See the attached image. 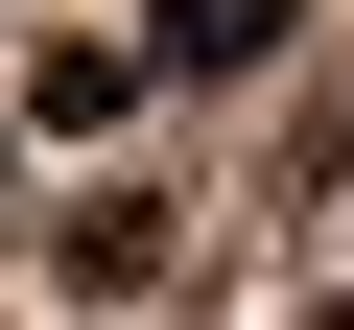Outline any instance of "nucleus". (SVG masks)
<instances>
[{
    "mask_svg": "<svg viewBox=\"0 0 354 330\" xmlns=\"http://www.w3.org/2000/svg\"><path fill=\"white\" fill-rule=\"evenodd\" d=\"M260 48H283V0H142V71H189V95L260 71Z\"/></svg>",
    "mask_w": 354,
    "mask_h": 330,
    "instance_id": "obj_1",
    "label": "nucleus"
},
{
    "mask_svg": "<svg viewBox=\"0 0 354 330\" xmlns=\"http://www.w3.org/2000/svg\"><path fill=\"white\" fill-rule=\"evenodd\" d=\"M330 330H354V307H330Z\"/></svg>",
    "mask_w": 354,
    "mask_h": 330,
    "instance_id": "obj_2",
    "label": "nucleus"
}]
</instances>
